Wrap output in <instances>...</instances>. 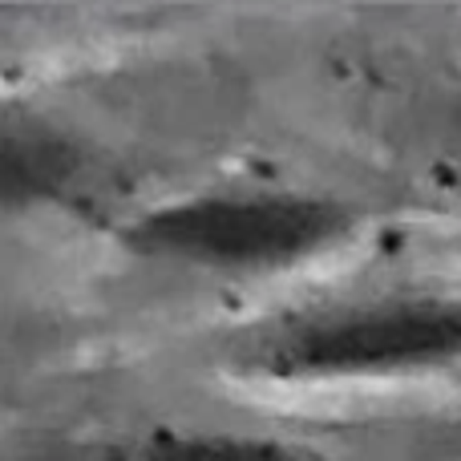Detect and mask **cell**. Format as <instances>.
I'll list each match as a JSON object with an SVG mask.
<instances>
[{
    "label": "cell",
    "mask_w": 461,
    "mask_h": 461,
    "mask_svg": "<svg viewBox=\"0 0 461 461\" xmlns=\"http://www.w3.org/2000/svg\"><path fill=\"white\" fill-rule=\"evenodd\" d=\"M49 461H320L303 446L263 433L207 429V425L154 421L130 433L73 441Z\"/></svg>",
    "instance_id": "3"
},
{
    "label": "cell",
    "mask_w": 461,
    "mask_h": 461,
    "mask_svg": "<svg viewBox=\"0 0 461 461\" xmlns=\"http://www.w3.org/2000/svg\"><path fill=\"white\" fill-rule=\"evenodd\" d=\"M368 227L357 199L284 183H223L150 203L118 227L142 263L215 279H259L312 267Z\"/></svg>",
    "instance_id": "2"
},
{
    "label": "cell",
    "mask_w": 461,
    "mask_h": 461,
    "mask_svg": "<svg viewBox=\"0 0 461 461\" xmlns=\"http://www.w3.org/2000/svg\"><path fill=\"white\" fill-rule=\"evenodd\" d=\"M81 175V158L61 134L29 122V130L8 118L5 130V199L8 207L16 203H41L61 199L73 191Z\"/></svg>",
    "instance_id": "4"
},
{
    "label": "cell",
    "mask_w": 461,
    "mask_h": 461,
    "mask_svg": "<svg viewBox=\"0 0 461 461\" xmlns=\"http://www.w3.org/2000/svg\"><path fill=\"white\" fill-rule=\"evenodd\" d=\"M227 376L316 393L461 376V287H376L284 308L230 332Z\"/></svg>",
    "instance_id": "1"
}]
</instances>
